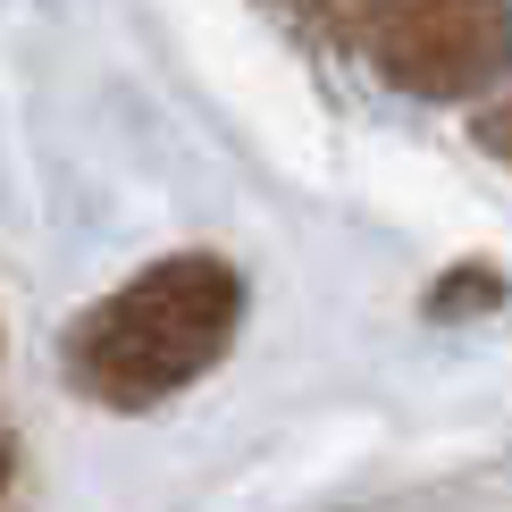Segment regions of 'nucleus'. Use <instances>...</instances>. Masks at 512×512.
Returning <instances> with one entry per match:
<instances>
[{
  "instance_id": "obj_1",
  "label": "nucleus",
  "mask_w": 512,
  "mask_h": 512,
  "mask_svg": "<svg viewBox=\"0 0 512 512\" xmlns=\"http://www.w3.org/2000/svg\"><path fill=\"white\" fill-rule=\"evenodd\" d=\"M236 319H244V277L219 252H177V261H152L76 319L68 370L93 403L143 412V403H168L177 387H194L236 345Z\"/></svg>"
},
{
  "instance_id": "obj_2",
  "label": "nucleus",
  "mask_w": 512,
  "mask_h": 512,
  "mask_svg": "<svg viewBox=\"0 0 512 512\" xmlns=\"http://www.w3.org/2000/svg\"><path fill=\"white\" fill-rule=\"evenodd\" d=\"M378 68L412 93H462V84L496 76L512 51V17L496 9H378L361 17Z\"/></svg>"
},
{
  "instance_id": "obj_3",
  "label": "nucleus",
  "mask_w": 512,
  "mask_h": 512,
  "mask_svg": "<svg viewBox=\"0 0 512 512\" xmlns=\"http://www.w3.org/2000/svg\"><path fill=\"white\" fill-rule=\"evenodd\" d=\"M0 487H9V454H0Z\"/></svg>"
}]
</instances>
